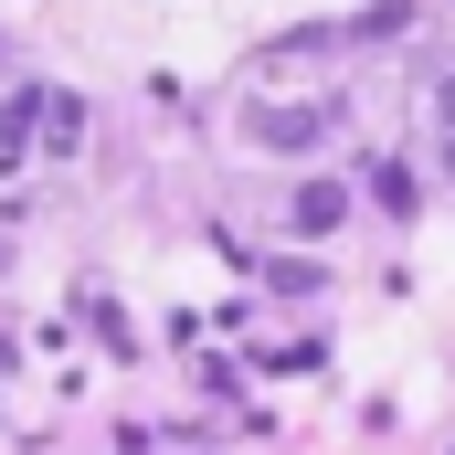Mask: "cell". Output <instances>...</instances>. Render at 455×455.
<instances>
[{
	"instance_id": "obj_1",
	"label": "cell",
	"mask_w": 455,
	"mask_h": 455,
	"mask_svg": "<svg viewBox=\"0 0 455 455\" xmlns=\"http://www.w3.org/2000/svg\"><path fill=\"white\" fill-rule=\"evenodd\" d=\"M339 212H349L339 180H307V191H297V233H339Z\"/></svg>"
}]
</instances>
